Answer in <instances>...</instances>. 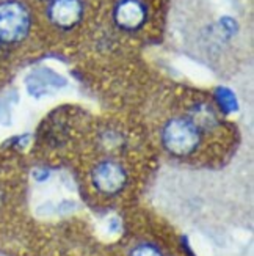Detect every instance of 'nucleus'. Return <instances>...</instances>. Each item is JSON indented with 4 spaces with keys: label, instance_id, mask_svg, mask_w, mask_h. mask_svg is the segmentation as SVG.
Returning <instances> with one entry per match:
<instances>
[{
    "label": "nucleus",
    "instance_id": "nucleus-7",
    "mask_svg": "<svg viewBox=\"0 0 254 256\" xmlns=\"http://www.w3.org/2000/svg\"><path fill=\"white\" fill-rule=\"evenodd\" d=\"M218 102H220V107H223L225 110H234V107H236L234 96L231 93H228V92H223L222 94L218 96Z\"/></svg>",
    "mask_w": 254,
    "mask_h": 256
},
{
    "label": "nucleus",
    "instance_id": "nucleus-5",
    "mask_svg": "<svg viewBox=\"0 0 254 256\" xmlns=\"http://www.w3.org/2000/svg\"><path fill=\"white\" fill-rule=\"evenodd\" d=\"M112 19L121 32L135 33L146 26L148 5L145 0H116Z\"/></svg>",
    "mask_w": 254,
    "mask_h": 256
},
{
    "label": "nucleus",
    "instance_id": "nucleus-2",
    "mask_svg": "<svg viewBox=\"0 0 254 256\" xmlns=\"http://www.w3.org/2000/svg\"><path fill=\"white\" fill-rule=\"evenodd\" d=\"M203 132L189 116H173L163 124L160 142L170 156L178 159L190 158L200 148Z\"/></svg>",
    "mask_w": 254,
    "mask_h": 256
},
{
    "label": "nucleus",
    "instance_id": "nucleus-6",
    "mask_svg": "<svg viewBox=\"0 0 254 256\" xmlns=\"http://www.w3.org/2000/svg\"><path fill=\"white\" fill-rule=\"evenodd\" d=\"M127 256H165L163 252L151 242H141L129 252Z\"/></svg>",
    "mask_w": 254,
    "mask_h": 256
},
{
    "label": "nucleus",
    "instance_id": "nucleus-1",
    "mask_svg": "<svg viewBox=\"0 0 254 256\" xmlns=\"http://www.w3.org/2000/svg\"><path fill=\"white\" fill-rule=\"evenodd\" d=\"M33 30V13L24 0H0V48H16Z\"/></svg>",
    "mask_w": 254,
    "mask_h": 256
},
{
    "label": "nucleus",
    "instance_id": "nucleus-4",
    "mask_svg": "<svg viewBox=\"0 0 254 256\" xmlns=\"http://www.w3.org/2000/svg\"><path fill=\"white\" fill-rule=\"evenodd\" d=\"M85 14L83 0H49L46 16L50 24L63 32H69L80 24Z\"/></svg>",
    "mask_w": 254,
    "mask_h": 256
},
{
    "label": "nucleus",
    "instance_id": "nucleus-8",
    "mask_svg": "<svg viewBox=\"0 0 254 256\" xmlns=\"http://www.w3.org/2000/svg\"><path fill=\"white\" fill-rule=\"evenodd\" d=\"M42 2H49V0H42Z\"/></svg>",
    "mask_w": 254,
    "mask_h": 256
},
{
    "label": "nucleus",
    "instance_id": "nucleus-3",
    "mask_svg": "<svg viewBox=\"0 0 254 256\" xmlns=\"http://www.w3.org/2000/svg\"><path fill=\"white\" fill-rule=\"evenodd\" d=\"M129 181L126 168L119 162L105 159L91 170V184L97 194L104 196H116L124 190Z\"/></svg>",
    "mask_w": 254,
    "mask_h": 256
}]
</instances>
